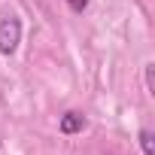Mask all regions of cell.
Segmentation results:
<instances>
[{"mask_svg":"<svg viewBox=\"0 0 155 155\" xmlns=\"http://www.w3.org/2000/svg\"><path fill=\"white\" fill-rule=\"evenodd\" d=\"M143 70H146V91H149V94H155V64L149 61Z\"/></svg>","mask_w":155,"mask_h":155,"instance_id":"obj_4","label":"cell"},{"mask_svg":"<svg viewBox=\"0 0 155 155\" xmlns=\"http://www.w3.org/2000/svg\"><path fill=\"white\" fill-rule=\"evenodd\" d=\"M21 43V21L15 15H6L0 21V55H12Z\"/></svg>","mask_w":155,"mask_h":155,"instance_id":"obj_1","label":"cell"},{"mask_svg":"<svg viewBox=\"0 0 155 155\" xmlns=\"http://www.w3.org/2000/svg\"><path fill=\"white\" fill-rule=\"evenodd\" d=\"M67 6H70L73 12H82V9L88 6V0H67Z\"/></svg>","mask_w":155,"mask_h":155,"instance_id":"obj_5","label":"cell"},{"mask_svg":"<svg viewBox=\"0 0 155 155\" xmlns=\"http://www.w3.org/2000/svg\"><path fill=\"white\" fill-rule=\"evenodd\" d=\"M61 134H79L82 128H85V116L82 113H76V110H67L64 116H61Z\"/></svg>","mask_w":155,"mask_h":155,"instance_id":"obj_2","label":"cell"},{"mask_svg":"<svg viewBox=\"0 0 155 155\" xmlns=\"http://www.w3.org/2000/svg\"><path fill=\"white\" fill-rule=\"evenodd\" d=\"M137 140H140V146H143V155H155V137H152L149 128H143V131L137 134Z\"/></svg>","mask_w":155,"mask_h":155,"instance_id":"obj_3","label":"cell"}]
</instances>
